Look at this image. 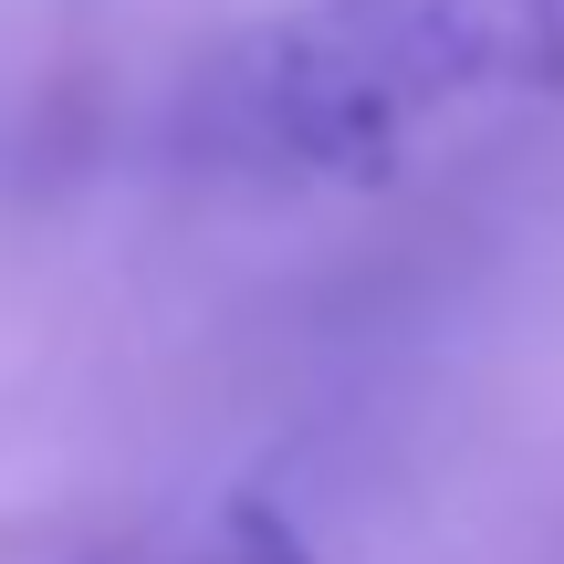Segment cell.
Segmentation results:
<instances>
[{
    "label": "cell",
    "instance_id": "1",
    "mask_svg": "<svg viewBox=\"0 0 564 564\" xmlns=\"http://www.w3.org/2000/svg\"><path fill=\"white\" fill-rule=\"evenodd\" d=\"M564 95V0H303L188 95V147L251 178H398Z\"/></svg>",
    "mask_w": 564,
    "mask_h": 564
}]
</instances>
